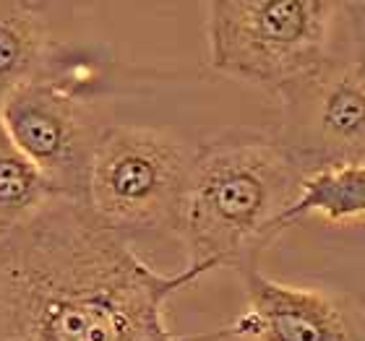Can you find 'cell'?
Masks as SVG:
<instances>
[{
  "label": "cell",
  "instance_id": "4",
  "mask_svg": "<svg viewBox=\"0 0 365 341\" xmlns=\"http://www.w3.org/2000/svg\"><path fill=\"white\" fill-rule=\"evenodd\" d=\"M193 152L146 125H105L89 169L86 206L123 240L178 235Z\"/></svg>",
  "mask_w": 365,
  "mask_h": 341
},
{
  "label": "cell",
  "instance_id": "5",
  "mask_svg": "<svg viewBox=\"0 0 365 341\" xmlns=\"http://www.w3.org/2000/svg\"><path fill=\"white\" fill-rule=\"evenodd\" d=\"M8 136L42 172L55 193L86 204L89 169L105 125L84 97V81L61 61L42 76L16 86L0 105Z\"/></svg>",
  "mask_w": 365,
  "mask_h": 341
},
{
  "label": "cell",
  "instance_id": "2",
  "mask_svg": "<svg viewBox=\"0 0 365 341\" xmlns=\"http://www.w3.org/2000/svg\"><path fill=\"white\" fill-rule=\"evenodd\" d=\"M308 169L277 136L227 130L190 159L178 237L188 266H259V256L287 229V214Z\"/></svg>",
  "mask_w": 365,
  "mask_h": 341
},
{
  "label": "cell",
  "instance_id": "7",
  "mask_svg": "<svg viewBox=\"0 0 365 341\" xmlns=\"http://www.w3.org/2000/svg\"><path fill=\"white\" fill-rule=\"evenodd\" d=\"M237 273L248 305L232 326L222 328L225 339L365 341L352 313L324 289L282 284L261 273L259 266H248Z\"/></svg>",
  "mask_w": 365,
  "mask_h": 341
},
{
  "label": "cell",
  "instance_id": "11",
  "mask_svg": "<svg viewBox=\"0 0 365 341\" xmlns=\"http://www.w3.org/2000/svg\"><path fill=\"white\" fill-rule=\"evenodd\" d=\"M342 14L347 47L365 70V0L363 3H342Z\"/></svg>",
  "mask_w": 365,
  "mask_h": 341
},
{
  "label": "cell",
  "instance_id": "10",
  "mask_svg": "<svg viewBox=\"0 0 365 341\" xmlns=\"http://www.w3.org/2000/svg\"><path fill=\"white\" fill-rule=\"evenodd\" d=\"M55 198L61 196L14 144L0 117V235L31 219Z\"/></svg>",
  "mask_w": 365,
  "mask_h": 341
},
{
  "label": "cell",
  "instance_id": "3",
  "mask_svg": "<svg viewBox=\"0 0 365 341\" xmlns=\"http://www.w3.org/2000/svg\"><path fill=\"white\" fill-rule=\"evenodd\" d=\"M339 16L342 3L329 0H212L209 63L222 76L279 99L334 55Z\"/></svg>",
  "mask_w": 365,
  "mask_h": 341
},
{
  "label": "cell",
  "instance_id": "6",
  "mask_svg": "<svg viewBox=\"0 0 365 341\" xmlns=\"http://www.w3.org/2000/svg\"><path fill=\"white\" fill-rule=\"evenodd\" d=\"M279 130L274 136L308 172L365 164V70L352 58L347 37L319 73L279 97Z\"/></svg>",
  "mask_w": 365,
  "mask_h": 341
},
{
  "label": "cell",
  "instance_id": "9",
  "mask_svg": "<svg viewBox=\"0 0 365 341\" xmlns=\"http://www.w3.org/2000/svg\"><path fill=\"white\" fill-rule=\"evenodd\" d=\"M311 214L334 224L365 219V164H336L305 174L287 224Z\"/></svg>",
  "mask_w": 365,
  "mask_h": 341
},
{
  "label": "cell",
  "instance_id": "1",
  "mask_svg": "<svg viewBox=\"0 0 365 341\" xmlns=\"http://www.w3.org/2000/svg\"><path fill=\"white\" fill-rule=\"evenodd\" d=\"M209 273H160L91 214L55 198L0 235V341H225L178 336L165 320L173 295Z\"/></svg>",
  "mask_w": 365,
  "mask_h": 341
},
{
  "label": "cell",
  "instance_id": "8",
  "mask_svg": "<svg viewBox=\"0 0 365 341\" xmlns=\"http://www.w3.org/2000/svg\"><path fill=\"white\" fill-rule=\"evenodd\" d=\"M58 63L45 3L0 0V105L31 78L42 76Z\"/></svg>",
  "mask_w": 365,
  "mask_h": 341
}]
</instances>
